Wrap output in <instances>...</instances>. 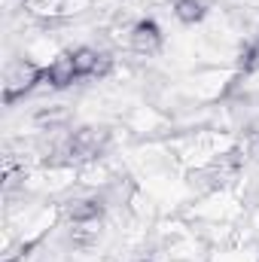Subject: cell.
<instances>
[{
  "instance_id": "obj_1",
  "label": "cell",
  "mask_w": 259,
  "mask_h": 262,
  "mask_svg": "<svg viewBox=\"0 0 259 262\" xmlns=\"http://www.w3.org/2000/svg\"><path fill=\"white\" fill-rule=\"evenodd\" d=\"M128 43H131L134 52H140V55H153V52L162 46V34H159V28H156L153 21H140V25H134Z\"/></svg>"
},
{
  "instance_id": "obj_2",
  "label": "cell",
  "mask_w": 259,
  "mask_h": 262,
  "mask_svg": "<svg viewBox=\"0 0 259 262\" xmlns=\"http://www.w3.org/2000/svg\"><path fill=\"white\" fill-rule=\"evenodd\" d=\"M177 15L183 21H198L204 15V0H177Z\"/></svg>"
}]
</instances>
